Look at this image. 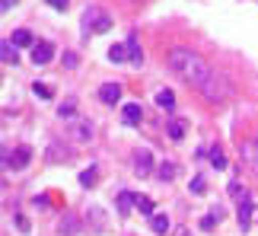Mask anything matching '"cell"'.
Returning a JSON list of instances; mask_svg holds the SVG:
<instances>
[{"label":"cell","instance_id":"cell-25","mask_svg":"<svg viewBox=\"0 0 258 236\" xmlns=\"http://www.w3.org/2000/svg\"><path fill=\"white\" fill-rule=\"evenodd\" d=\"M32 93L38 96V99H51V86H48V83H32Z\"/></svg>","mask_w":258,"mask_h":236},{"label":"cell","instance_id":"cell-5","mask_svg":"<svg viewBox=\"0 0 258 236\" xmlns=\"http://www.w3.org/2000/svg\"><path fill=\"white\" fill-rule=\"evenodd\" d=\"M29 160H32V150H29V147H16L13 153L4 150V169H26Z\"/></svg>","mask_w":258,"mask_h":236},{"label":"cell","instance_id":"cell-34","mask_svg":"<svg viewBox=\"0 0 258 236\" xmlns=\"http://www.w3.org/2000/svg\"><path fill=\"white\" fill-rule=\"evenodd\" d=\"M13 4H16V0H0V10L7 13V10H13Z\"/></svg>","mask_w":258,"mask_h":236},{"label":"cell","instance_id":"cell-30","mask_svg":"<svg viewBox=\"0 0 258 236\" xmlns=\"http://www.w3.org/2000/svg\"><path fill=\"white\" fill-rule=\"evenodd\" d=\"M74 112H77V105H74V102H64L57 115H61V118H67V122H74Z\"/></svg>","mask_w":258,"mask_h":236},{"label":"cell","instance_id":"cell-19","mask_svg":"<svg viewBox=\"0 0 258 236\" xmlns=\"http://www.w3.org/2000/svg\"><path fill=\"white\" fill-rule=\"evenodd\" d=\"M134 201H137V195H131V192H118V217H127Z\"/></svg>","mask_w":258,"mask_h":236},{"label":"cell","instance_id":"cell-2","mask_svg":"<svg viewBox=\"0 0 258 236\" xmlns=\"http://www.w3.org/2000/svg\"><path fill=\"white\" fill-rule=\"evenodd\" d=\"M108 29H112V16H108L102 7H86L83 10V19H80L83 35H99V32H108Z\"/></svg>","mask_w":258,"mask_h":236},{"label":"cell","instance_id":"cell-31","mask_svg":"<svg viewBox=\"0 0 258 236\" xmlns=\"http://www.w3.org/2000/svg\"><path fill=\"white\" fill-rule=\"evenodd\" d=\"M64 67H71V71L77 67V54H74V51H67V54H64Z\"/></svg>","mask_w":258,"mask_h":236},{"label":"cell","instance_id":"cell-12","mask_svg":"<svg viewBox=\"0 0 258 236\" xmlns=\"http://www.w3.org/2000/svg\"><path fill=\"white\" fill-rule=\"evenodd\" d=\"M127 64H134V67H141L144 64V48H141V42L137 38H127Z\"/></svg>","mask_w":258,"mask_h":236},{"label":"cell","instance_id":"cell-1","mask_svg":"<svg viewBox=\"0 0 258 236\" xmlns=\"http://www.w3.org/2000/svg\"><path fill=\"white\" fill-rule=\"evenodd\" d=\"M166 64H169V71L178 77V80L191 83L195 90H201V86L214 77V67L198 51H191V48H172V51L166 54Z\"/></svg>","mask_w":258,"mask_h":236},{"label":"cell","instance_id":"cell-14","mask_svg":"<svg viewBox=\"0 0 258 236\" xmlns=\"http://www.w3.org/2000/svg\"><path fill=\"white\" fill-rule=\"evenodd\" d=\"M220 220H223V204H214V208L207 211V217L201 220V230H214Z\"/></svg>","mask_w":258,"mask_h":236},{"label":"cell","instance_id":"cell-27","mask_svg":"<svg viewBox=\"0 0 258 236\" xmlns=\"http://www.w3.org/2000/svg\"><path fill=\"white\" fill-rule=\"evenodd\" d=\"M134 204H137V211H144V214H156V211H153V201H150V198H144V195H137V201H134Z\"/></svg>","mask_w":258,"mask_h":236},{"label":"cell","instance_id":"cell-17","mask_svg":"<svg viewBox=\"0 0 258 236\" xmlns=\"http://www.w3.org/2000/svg\"><path fill=\"white\" fill-rule=\"evenodd\" d=\"M57 233H64V236H74V233H80V220H77L74 214H64V220L57 223Z\"/></svg>","mask_w":258,"mask_h":236},{"label":"cell","instance_id":"cell-23","mask_svg":"<svg viewBox=\"0 0 258 236\" xmlns=\"http://www.w3.org/2000/svg\"><path fill=\"white\" fill-rule=\"evenodd\" d=\"M108 61H112V64L127 61V45H112V48H108Z\"/></svg>","mask_w":258,"mask_h":236},{"label":"cell","instance_id":"cell-13","mask_svg":"<svg viewBox=\"0 0 258 236\" xmlns=\"http://www.w3.org/2000/svg\"><path fill=\"white\" fill-rule=\"evenodd\" d=\"M169 227H172V223H169V217H166V214H160V211L150 214V230H153L156 236H166V233H169Z\"/></svg>","mask_w":258,"mask_h":236},{"label":"cell","instance_id":"cell-18","mask_svg":"<svg viewBox=\"0 0 258 236\" xmlns=\"http://www.w3.org/2000/svg\"><path fill=\"white\" fill-rule=\"evenodd\" d=\"M0 57H4V64H19V54H16V45L10 42V38H4L0 42Z\"/></svg>","mask_w":258,"mask_h":236},{"label":"cell","instance_id":"cell-6","mask_svg":"<svg viewBox=\"0 0 258 236\" xmlns=\"http://www.w3.org/2000/svg\"><path fill=\"white\" fill-rule=\"evenodd\" d=\"M45 160L48 163H71L74 160V147H67L64 141H51L45 150Z\"/></svg>","mask_w":258,"mask_h":236},{"label":"cell","instance_id":"cell-10","mask_svg":"<svg viewBox=\"0 0 258 236\" xmlns=\"http://www.w3.org/2000/svg\"><path fill=\"white\" fill-rule=\"evenodd\" d=\"M252 217H255L252 198H242V201H239V214H236V220H239V230H242V233L252 227Z\"/></svg>","mask_w":258,"mask_h":236},{"label":"cell","instance_id":"cell-4","mask_svg":"<svg viewBox=\"0 0 258 236\" xmlns=\"http://www.w3.org/2000/svg\"><path fill=\"white\" fill-rule=\"evenodd\" d=\"M239 156H242V166L258 179V137H249V141H242Z\"/></svg>","mask_w":258,"mask_h":236},{"label":"cell","instance_id":"cell-20","mask_svg":"<svg viewBox=\"0 0 258 236\" xmlns=\"http://www.w3.org/2000/svg\"><path fill=\"white\" fill-rule=\"evenodd\" d=\"M74 141H80V144L93 141V125H89V122H77L74 125Z\"/></svg>","mask_w":258,"mask_h":236},{"label":"cell","instance_id":"cell-7","mask_svg":"<svg viewBox=\"0 0 258 236\" xmlns=\"http://www.w3.org/2000/svg\"><path fill=\"white\" fill-rule=\"evenodd\" d=\"M134 175H141V179H147V175L153 172V153L147 150V147H141V150H134Z\"/></svg>","mask_w":258,"mask_h":236},{"label":"cell","instance_id":"cell-22","mask_svg":"<svg viewBox=\"0 0 258 236\" xmlns=\"http://www.w3.org/2000/svg\"><path fill=\"white\" fill-rule=\"evenodd\" d=\"M156 105H160V109H166V112L175 109V93H172V90H160V93H156Z\"/></svg>","mask_w":258,"mask_h":236},{"label":"cell","instance_id":"cell-3","mask_svg":"<svg viewBox=\"0 0 258 236\" xmlns=\"http://www.w3.org/2000/svg\"><path fill=\"white\" fill-rule=\"evenodd\" d=\"M198 93H201L207 102H226V99H230V93H233V83L226 80L220 71H214V77H211V80H207Z\"/></svg>","mask_w":258,"mask_h":236},{"label":"cell","instance_id":"cell-11","mask_svg":"<svg viewBox=\"0 0 258 236\" xmlns=\"http://www.w3.org/2000/svg\"><path fill=\"white\" fill-rule=\"evenodd\" d=\"M99 99H102L105 105H115L118 99H121V83H102L99 86Z\"/></svg>","mask_w":258,"mask_h":236},{"label":"cell","instance_id":"cell-15","mask_svg":"<svg viewBox=\"0 0 258 236\" xmlns=\"http://www.w3.org/2000/svg\"><path fill=\"white\" fill-rule=\"evenodd\" d=\"M10 42H13L16 48H35V42H32V32H29V29H16V32L10 35Z\"/></svg>","mask_w":258,"mask_h":236},{"label":"cell","instance_id":"cell-9","mask_svg":"<svg viewBox=\"0 0 258 236\" xmlns=\"http://www.w3.org/2000/svg\"><path fill=\"white\" fill-rule=\"evenodd\" d=\"M121 122H124L127 128H137V125L144 122V109H141L137 102H127L124 109H121Z\"/></svg>","mask_w":258,"mask_h":236},{"label":"cell","instance_id":"cell-26","mask_svg":"<svg viewBox=\"0 0 258 236\" xmlns=\"http://www.w3.org/2000/svg\"><path fill=\"white\" fill-rule=\"evenodd\" d=\"M188 189H191V195H204V189H207V179H204V175H195Z\"/></svg>","mask_w":258,"mask_h":236},{"label":"cell","instance_id":"cell-16","mask_svg":"<svg viewBox=\"0 0 258 236\" xmlns=\"http://www.w3.org/2000/svg\"><path fill=\"white\" fill-rule=\"evenodd\" d=\"M166 134H169L172 137V141H182V137H185V122H182V118H169V122H166Z\"/></svg>","mask_w":258,"mask_h":236},{"label":"cell","instance_id":"cell-33","mask_svg":"<svg viewBox=\"0 0 258 236\" xmlns=\"http://www.w3.org/2000/svg\"><path fill=\"white\" fill-rule=\"evenodd\" d=\"M16 227H19V230H23V233H29V220L23 217V214H19V217H16Z\"/></svg>","mask_w":258,"mask_h":236},{"label":"cell","instance_id":"cell-8","mask_svg":"<svg viewBox=\"0 0 258 236\" xmlns=\"http://www.w3.org/2000/svg\"><path fill=\"white\" fill-rule=\"evenodd\" d=\"M51 57H54V45L51 42H35V48H32V64L45 67V64H51Z\"/></svg>","mask_w":258,"mask_h":236},{"label":"cell","instance_id":"cell-21","mask_svg":"<svg viewBox=\"0 0 258 236\" xmlns=\"http://www.w3.org/2000/svg\"><path fill=\"white\" fill-rule=\"evenodd\" d=\"M175 172H178V166L172 160H166V163H160V169H156V179H160V182H172Z\"/></svg>","mask_w":258,"mask_h":236},{"label":"cell","instance_id":"cell-24","mask_svg":"<svg viewBox=\"0 0 258 236\" xmlns=\"http://www.w3.org/2000/svg\"><path fill=\"white\" fill-rule=\"evenodd\" d=\"M211 163L217 166V169H226V153H223V147H211Z\"/></svg>","mask_w":258,"mask_h":236},{"label":"cell","instance_id":"cell-29","mask_svg":"<svg viewBox=\"0 0 258 236\" xmlns=\"http://www.w3.org/2000/svg\"><path fill=\"white\" fill-rule=\"evenodd\" d=\"M230 195H233V198H239V201H242V198H249V192H245L239 182H230Z\"/></svg>","mask_w":258,"mask_h":236},{"label":"cell","instance_id":"cell-35","mask_svg":"<svg viewBox=\"0 0 258 236\" xmlns=\"http://www.w3.org/2000/svg\"><path fill=\"white\" fill-rule=\"evenodd\" d=\"M255 220H258V214H255Z\"/></svg>","mask_w":258,"mask_h":236},{"label":"cell","instance_id":"cell-28","mask_svg":"<svg viewBox=\"0 0 258 236\" xmlns=\"http://www.w3.org/2000/svg\"><path fill=\"white\" fill-rule=\"evenodd\" d=\"M93 182H96V166H89V169L80 172V185H86V189H89Z\"/></svg>","mask_w":258,"mask_h":236},{"label":"cell","instance_id":"cell-32","mask_svg":"<svg viewBox=\"0 0 258 236\" xmlns=\"http://www.w3.org/2000/svg\"><path fill=\"white\" fill-rule=\"evenodd\" d=\"M48 4H51L54 10H61V13H64V10H67V7H71V0H48Z\"/></svg>","mask_w":258,"mask_h":236}]
</instances>
